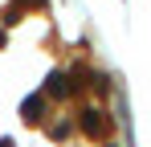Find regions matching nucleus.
I'll return each instance as SVG.
<instances>
[{
	"label": "nucleus",
	"instance_id": "f257e3e1",
	"mask_svg": "<svg viewBox=\"0 0 151 147\" xmlns=\"http://www.w3.org/2000/svg\"><path fill=\"white\" fill-rule=\"evenodd\" d=\"M78 127H82L90 139H106V135H110V122H106V115H102V110H94V106H86V110L78 115Z\"/></svg>",
	"mask_w": 151,
	"mask_h": 147
},
{
	"label": "nucleus",
	"instance_id": "f03ea898",
	"mask_svg": "<svg viewBox=\"0 0 151 147\" xmlns=\"http://www.w3.org/2000/svg\"><path fill=\"white\" fill-rule=\"evenodd\" d=\"M70 90H74V86H70V78H65V74H53V78H49V94H53V102H65V98H70Z\"/></svg>",
	"mask_w": 151,
	"mask_h": 147
},
{
	"label": "nucleus",
	"instance_id": "7ed1b4c3",
	"mask_svg": "<svg viewBox=\"0 0 151 147\" xmlns=\"http://www.w3.org/2000/svg\"><path fill=\"white\" fill-rule=\"evenodd\" d=\"M45 102H49V98L33 94V98H29V102H25V119H29V122H37V119H41V106H45Z\"/></svg>",
	"mask_w": 151,
	"mask_h": 147
}]
</instances>
